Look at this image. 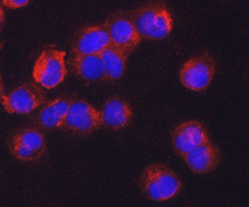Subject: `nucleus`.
I'll return each instance as SVG.
<instances>
[{
	"label": "nucleus",
	"mask_w": 249,
	"mask_h": 207,
	"mask_svg": "<svg viewBox=\"0 0 249 207\" xmlns=\"http://www.w3.org/2000/svg\"><path fill=\"white\" fill-rule=\"evenodd\" d=\"M73 71L86 82L102 83L106 81L105 68L100 54L73 55L71 61Z\"/></svg>",
	"instance_id": "13"
},
{
	"label": "nucleus",
	"mask_w": 249,
	"mask_h": 207,
	"mask_svg": "<svg viewBox=\"0 0 249 207\" xmlns=\"http://www.w3.org/2000/svg\"><path fill=\"white\" fill-rule=\"evenodd\" d=\"M66 52L48 48L39 55L34 66V80L46 89H53L66 77Z\"/></svg>",
	"instance_id": "4"
},
{
	"label": "nucleus",
	"mask_w": 249,
	"mask_h": 207,
	"mask_svg": "<svg viewBox=\"0 0 249 207\" xmlns=\"http://www.w3.org/2000/svg\"><path fill=\"white\" fill-rule=\"evenodd\" d=\"M103 26L109 34L112 46L118 47L128 55L137 48L142 40L128 14H112L105 20Z\"/></svg>",
	"instance_id": "7"
},
{
	"label": "nucleus",
	"mask_w": 249,
	"mask_h": 207,
	"mask_svg": "<svg viewBox=\"0 0 249 207\" xmlns=\"http://www.w3.org/2000/svg\"><path fill=\"white\" fill-rule=\"evenodd\" d=\"M3 93H4V86H3V83H2V79L0 76V100H2L3 98Z\"/></svg>",
	"instance_id": "18"
},
{
	"label": "nucleus",
	"mask_w": 249,
	"mask_h": 207,
	"mask_svg": "<svg viewBox=\"0 0 249 207\" xmlns=\"http://www.w3.org/2000/svg\"><path fill=\"white\" fill-rule=\"evenodd\" d=\"M71 101L69 98L60 97L46 104L37 115L40 126L46 130L61 128Z\"/></svg>",
	"instance_id": "14"
},
{
	"label": "nucleus",
	"mask_w": 249,
	"mask_h": 207,
	"mask_svg": "<svg viewBox=\"0 0 249 207\" xmlns=\"http://www.w3.org/2000/svg\"><path fill=\"white\" fill-rule=\"evenodd\" d=\"M46 96L39 86L27 83L3 96L2 104L9 114H27L44 104Z\"/></svg>",
	"instance_id": "8"
},
{
	"label": "nucleus",
	"mask_w": 249,
	"mask_h": 207,
	"mask_svg": "<svg viewBox=\"0 0 249 207\" xmlns=\"http://www.w3.org/2000/svg\"><path fill=\"white\" fill-rule=\"evenodd\" d=\"M104 68L106 81H118L124 74L128 54L112 44L100 53Z\"/></svg>",
	"instance_id": "15"
},
{
	"label": "nucleus",
	"mask_w": 249,
	"mask_h": 207,
	"mask_svg": "<svg viewBox=\"0 0 249 207\" xmlns=\"http://www.w3.org/2000/svg\"><path fill=\"white\" fill-rule=\"evenodd\" d=\"M130 16L142 39L160 41L167 38L174 26L170 10L159 1L146 3L133 10Z\"/></svg>",
	"instance_id": "1"
},
{
	"label": "nucleus",
	"mask_w": 249,
	"mask_h": 207,
	"mask_svg": "<svg viewBox=\"0 0 249 207\" xmlns=\"http://www.w3.org/2000/svg\"><path fill=\"white\" fill-rule=\"evenodd\" d=\"M189 169L196 174H208L220 162V151L212 143L207 142L192 149L182 156Z\"/></svg>",
	"instance_id": "12"
},
{
	"label": "nucleus",
	"mask_w": 249,
	"mask_h": 207,
	"mask_svg": "<svg viewBox=\"0 0 249 207\" xmlns=\"http://www.w3.org/2000/svg\"><path fill=\"white\" fill-rule=\"evenodd\" d=\"M140 185L150 200L164 202L175 197L182 183L172 169L162 164H151L142 171Z\"/></svg>",
	"instance_id": "2"
},
{
	"label": "nucleus",
	"mask_w": 249,
	"mask_h": 207,
	"mask_svg": "<svg viewBox=\"0 0 249 207\" xmlns=\"http://www.w3.org/2000/svg\"><path fill=\"white\" fill-rule=\"evenodd\" d=\"M8 148L11 154L21 161H37L46 152V138L38 129L25 127L11 135Z\"/></svg>",
	"instance_id": "5"
},
{
	"label": "nucleus",
	"mask_w": 249,
	"mask_h": 207,
	"mask_svg": "<svg viewBox=\"0 0 249 207\" xmlns=\"http://www.w3.org/2000/svg\"><path fill=\"white\" fill-rule=\"evenodd\" d=\"M30 0H2L3 4L11 9H18L26 7Z\"/></svg>",
	"instance_id": "16"
},
{
	"label": "nucleus",
	"mask_w": 249,
	"mask_h": 207,
	"mask_svg": "<svg viewBox=\"0 0 249 207\" xmlns=\"http://www.w3.org/2000/svg\"><path fill=\"white\" fill-rule=\"evenodd\" d=\"M103 126L102 112L83 100L71 101L61 128L72 133L88 135Z\"/></svg>",
	"instance_id": "6"
},
{
	"label": "nucleus",
	"mask_w": 249,
	"mask_h": 207,
	"mask_svg": "<svg viewBox=\"0 0 249 207\" xmlns=\"http://www.w3.org/2000/svg\"><path fill=\"white\" fill-rule=\"evenodd\" d=\"M103 126L112 130H123L131 125L133 111L131 105L121 97L110 98L102 110Z\"/></svg>",
	"instance_id": "11"
},
{
	"label": "nucleus",
	"mask_w": 249,
	"mask_h": 207,
	"mask_svg": "<svg viewBox=\"0 0 249 207\" xmlns=\"http://www.w3.org/2000/svg\"><path fill=\"white\" fill-rule=\"evenodd\" d=\"M210 141V136L206 128L202 123L197 121H187L180 123L171 135L172 147L181 157L192 149Z\"/></svg>",
	"instance_id": "9"
},
{
	"label": "nucleus",
	"mask_w": 249,
	"mask_h": 207,
	"mask_svg": "<svg viewBox=\"0 0 249 207\" xmlns=\"http://www.w3.org/2000/svg\"><path fill=\"white\" fill-rule=\"evenodd\" d=\"M4 20H5V14H4L2 7H0V29L4 24Z\"/></svg>",
	"instance_id": "17"
},
{
	"label": "nucleus",
	"mask_w": 249,
	"mask_h": 207,
	"mask_svg": "<svg viewBox=\"0 0 249 207\" xmlns=\"http://www.w3.org/2000/svg\"><path fill=\"white\" fill-rule=\"evenodd\" d=\"M111 45L109 34L104 26H88L79 31L72 43L73 55L100 54Z\"/></svg>",
	"instance_id": "10"
},
{
	"label": "nucleus",
	"mask_w": 249,
	"mask_h": 207,
	"mask_svg": "<svg viewBox=\"0 0 249 207\" xmlns=\"http://www.w3.org/2000/svg\"><path fill=\"white\" fill-rule=\"evenodd\" d=\"M215 72V59L209 52H203L184 63L179 70V80L181 85L187 89L200 92L208 89Z\"/></svg>",
	"instance_id": "3"
}]
</instances>
